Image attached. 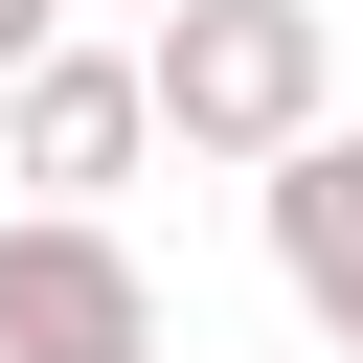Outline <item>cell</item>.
Instances as JSON below:
<instances>
[{
    "mask_svg": "<svg viewBox=\"0 0 363 363\" xmlns=\"http://www.w3.org/2000/svg\"><path fill=\"white\" fill-rule=\"evenodd\" d=\"M159 136L182 159H227V182H272L295 136H340V23L318 0H159Z\"/></svg>",
    "mask_w": 363,
    "mask_h": 363,
    "instance_id": "obj_1",
    "label": "cell"
},
{
    "mask_svg": "<svg viewBox=\"0 0 363 363\" xmlns=\"http://www.w3.org/2000/svg\"><path fill=\"white\" fill-rule=\"evenodd\" d=\"M0 363H159V272L113 204H0Z\"/></svg>",
    "mask_w": 363,
    "mask_h": 363,
    "instance_id": "obj_2",
    "label": "cell"
},
{
    "mask_svg": "<svg viewBox=\"0 0 363 363\" xmlns=\"http://www.w3.org/2000/svg\"><path fill=\"white\" fill-rule=\"evenodd\" d=\"M0 159H23V204H113V182L159 159V68H136V45H45V68L0 91Z\"/></svg>",
    "mask_w": 363,
    "mask_h": 363,
    "instance_id": "obj_3",
    "label": "cell"
},
{
    "mask_svg": "<svg viewBox=\"0 0 363 363\" xmlns=\"http://www.w3.org/2000/svg\"><path fill=\"white\" fill-rule=\"evenodd\" d=\"M272 272H295L318 340H363V136H295L272 159Z\"/></svg>",
    "mask_w": 363,
    "mask_h": 363,
    "instance_id": "obj_4",
    "label": "cell"
},
{
    "mask_svg": "<svg viewBox=\"0 0 363 363\" xmlns=\"http://www.w3.org/2000/svg\"><path fill=\"white\" fill-rule=\"evenodd\" d=\"M45 45H68V0H0V91H23V68H45Z\"/></svg>",
    "mask_w": 363,
    "mask_h": 363,
    "instance_id": "obj_5",
    "label": "cell"
}]
</instances>
